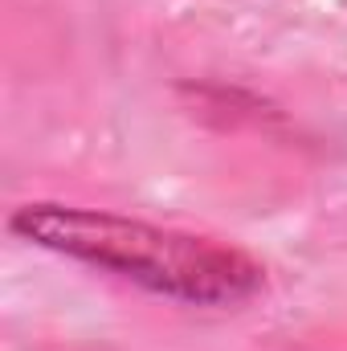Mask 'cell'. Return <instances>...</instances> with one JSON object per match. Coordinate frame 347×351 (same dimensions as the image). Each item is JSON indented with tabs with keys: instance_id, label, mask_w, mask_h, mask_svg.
Returning <instances> with one entry per match:
<instances>
[{
	"instance_id": "6da1fadb",
	"label": "cell",
	"mask_w": 347,
	"mask_h": 351,
	"mask_svg": "<svg viewBox=\"0 0 347 351\" xmlns=\"http://www.w3.org/2000/svg\"><path fill=\"white\" fill-rule=\"evenodd\" d=\"M8 229L37 250L110 269L188 306H237L265 290V269L246 250L106 208L33 200L12 208Z\"/></svg>"
}]
</instances>
